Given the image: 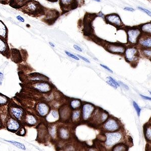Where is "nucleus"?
Listing matches in <instances>:
<instances>
[{
  "mask_svg": "<svg viewBox=\"0 0 151 151\" xmlns=\"http://www.w3.org/2000/svg\"><path fill=\"white\" fill-rule=\"evenodd\" d=\"M106 140L105 144L106 147L110 148L119 143L123 139V135L121 132H107L105 133Z\"/></svg>",
  "mask_w": 151,
  "mask_h": 151,
  "instance_id": "2",
  "label": "nucleus"
},
{
  "mask_svg": "<svg viewBox=\"0 0 151 151\" xmlns=\"http://www.w3.org/2000/svg\"><path fill=\"white\" fill-rule=\"evenodd\" d=\"M124 10H126V11H130V12H133L135 11V9H133L132 8L130 7H126L125 8H124Z\"/></svg>",
  "mask_w": 151,
  "mask_h": 151,
  "instance_id": "46",
  "label": "nucleus"
},
{
  "mask_svg": "<svg viewBox=\"0 0 151 151\" xmlns=\"http://www.w3.org/2000/svg\"><path fill=\"white\" fill-rule=\"evenodd\" d=\"M109 114L106 112L101 109H96L95 112L92 116L93 121L97 124H102L108 119Z\"/></svg>",
  "mask_w": 151,
  "mask_h": 151,
  "instance_id": "7",
  "label": "nucleus"
},
{
  "mask_svg": "<svg viewBox=\"0 0 151 151\" xmlns=\"http://www.w3.org/2000/svg\"><path fill=\"white\" fill-rule=\"evenodd\" d=\"M77 56H78V57L79 58H81V60H83L84 61H85V62H86V63H90V61L89 60H88L87 58H85V57H83V56H81V55H77Z\"/></svg>",
  "mask_w": 151,
  "mask_h": 151,
  "instance_id": "40",
  "label": "nucleus"
},
{
  "mask_svg": "<svg viewBox=\"0 0 151 151\" xmlns=\"http://www.w3.org/2000/svg\"><path fill=\"white\" fill-rule=\"evenodd\" d=\"M16 18L18 21H20L21 22H25L24 19L23 17H22L21 16H20V15H18V16H17L16 17Z\"/></svg>",
  "mask_w": 151,
  "mask_h": 151,
  "instance_id": "45",
  "label": "nucleus"
},
{
  "mask_svg": "<svg viewBox=\"0 0 151 151\" xmlns=\"http://www.w3.org/2000/svg\"><path fill=\"white\" fill-rule=\"evenodd\" d=\"M150 94L151 95V91H150Z\"/></svg>",
  "mask_w": 151,
  "mask_h": 151,
  "instance_id": "56",
  "label": "nucleus"
},
{
  "mask_svg": "<svg viewBox=\"0 0 151 151\" xmlns=\"http://www.w3.org/2000/svg\"><path fill=\"white\" fill-rule=\"evenodd\" d=\"M138 8L139 9L141 10V11H142L143 12H144L145 13H146L147 14H148L149 16H151V12L149 10L146 9H145V8H141V7H138Z\"/></svg>",
  "mask_w": 151,
  "mask_h": 151,
  "instance_id": "37",
  "label": "nucleus"
},
{
  "mask_svg": "<svg viewBox=\"0 0 151 151\" xmlns=\"http://www.w3.org/2000/svg\"><path fill=\"white\" fill-rule=\"evenodd\" d=\"M100 65L101 66L102 68H103L104 69H105V70H106L107 71H108V72H109L110 73H113V72H112V71L109 68H108V66H107L106 65H102V64H100Z\"/></svg>",
  "mask_w": 151,
  "mask_h": 151,
  "instance_id": "42",
  "label": "nucleus"
},
{
  "mask_svg": "<svg viewBox=\"0 0 151 151\" xmlns=\"http://www.w3.org/2000/svg\"><path fill=\"white\" fill-rule=\"evenodd\" d=\"M102 129L107 132H114L120 129V124L119 120L113 117H110L102 124Z\"/></svg>",
  "mask_w": 151,
  "mask_h": 151,
  "instance_id": "4",
  "label": "nucleus"
},
{
  "mask_svg": "<svg viewBox=\"0 0 151 151\" xmlns=\"http://www.w3.org/2000/svg\"><path fill=\"white\" fill-rule=\"evenodd\" d=\"M65 54L67 55H68V56H69V57H71V58H74V59H75V60H77V61H79V60H80V58L78 57V56L75 55H74V54H73L70 53L69 52L65 51Z\"/></svg>",
  "mask_w": 151,
  "mask_h": 151,
  "instance_id": "35",
  "label": "nucleus"
},
{
  "mask_svg": "<svg viewBox=\"0 0 151 151\" xmlns=\"http://www.w3.org/2000/svg\"><path fill=\"white\" fill-rule=\"evenodd\" d=\"M60 4L63 11H69L77 7L76 0H60Z\"/></svg>",
  "mask_w": 151,
  "mask_h": 151,
  "instance_id": "14",
  "label": "nucleus"
},
{
  "mask_svg": "<svg viewBox=\"0 0 151 151\" xmlns=\"http://www.w3.org/2000/svg\"><path fill=\"white\" fill-rule=\"evenodd\" d=\"M48 1L49 2H57L58 0H48Z\"/></svg>",
  "mask_w": 151,
  "mask_h": 151,
  "instance_id": "52",
  "label": "nucleus"
},
{
  "mask_svg": "<svg viewBox=\"0 0 151 151\" xmlns=\"http://www.w3.org/2000/svg\"><path fill=\"white\" fill-rule=\"evenodd\" d=\"M10 112L14 119L18 121H21L24 119V112L19 106L13 105L10 107Z\"/></svg>",
  "mask_w": 151,
  "mask_h": 151,
  "instance_id": "11",
  "label": "nucleus"
},
{
  "mask_svg": "<svg viewBox=\"0 0 151 151\" xmlns=\"http://www.w3.org/2000/svg\"><path fill=\"white\" fill-rule=\"evenodd\" d=\"M49 44L52 47H55V45L54 44V43H51V42H49Z\"/></svg>",
  "mask_w": 151,
  "mask_h": 151,
  "instance_id": "51",
  "label": "nucleus"
},
{
  "mask_svg": "<svg viewBox=\"0 0 151 151\" xmlns=\"http://www.w3.org/2000/svg\"><path fill=\"white\" fill-rule=\"evenodd\" d=\"M49 133L51 137L53 138H54L56 136V134L57 133V129H56V126L55 125H52L51 127L49 128Z\"/></svg>",
  "mask_w": 151,
  "mask_h": 151,
  "instance_id": "30",
  "label": "nucleus"
},
{
  "mask_svg": "<svg viewBox=\"0 0 151 151\" xmlns=\"http://www.w3.org/2000/svg\"><path fill=\"white\" fill-rule=\"evenodd\" d=\"M139 43L144 47L147 48H151V37L141 38L139 40Z\"/></svg>",
  "mask_w": 151,
  "mask_h": 151,
  "instance_id": "24",
  "label": "nucleus"
},
{
  "mask_svg": "<svg viewBox=\"0 0 151 151\" xmlns=\"http://www.w3.org/2000/svg\"><path fill=\"white\" fill-rule=\"evenodd\" d=\"M4 78V74L0 72V81H2Z\"/></svg>",
  "mask_w": 151,
  "mask_h": 151,
  "instance_id": "48",
  "label": "nucleus"
},
{
  "mask_svg": "<svg viewBox=\"0 0 151 151\" xmlns=\"http://www.w3.org/2000/svg\"><path fill=\"white\" fill-rule=\"evenodd\" d=\"M106 83L108 84L109 85H110L111 87H113V88H114V89H117V87L116 85H115L114 84H113L110 81H109V80H108V79L107 80Z\"/></svg>",
  "mask_w": 151,
  "mask_h": 151,
  "instance_id": "39",
  "label": "nucleus"
},
{
  "mask_svg": "<svg viewBox=\"0 0 151 151\" xmlns=\"http://www.w3.org/2000/svg\"><path fill=\"white\" fill-rule=\"evenodd\" d=\"M37 112L42 117H45L50 112V107L49 105L45 102H39L36 107Z\"/></svg>",
  "mask_w": 151,
  "mask_h": 151,
  "instance_id": "12",
  "label": "nucleus"
},
{
  "mask_svg": "<svg viewBox=\"0 0 151 151\" xmlns=\"http://www.w3.org/2000/svg\"><path fill=\"white\" fill-rule=\"evenodd\" d=\"M124 56L125 61L133 66V65H136L138 63L140 54L137 48L129 47L125 48Z\"/></svg>",
  "mask_w": 151,
  "mask_h": 151,
  "instance_id": "3",
  "label": "nucleus"
},
{
  "mask_svg": "<svg viewBox=\"0 0 151 151\" xmlns=\"http://www.w3.org/2000/svg\"><path fill=\"white\" fill-rule=\"evenodd\" d=\"M7 141L10 142V143L12 144L13 145L16 146L17 147H18V148H19L21 150H26V148H25V146L23 144L20 143V142H17V141Z\"/></svg>",
  "mask_w": 151,
  "mask_h": 151,
  "instance_id": "32",
  "label": "nucleus"
},
{
  "mask_svg": "<svg viewBox=\"0 0 151 151\" xmlns=\"http://www.w3.org/2000/svg\"><path fill=\"white\" fill-rule=\"evenodd\" d=\"M7 129L13 132H15L20 129V124L18 120L10 117L7 121Z\"/></svg>",
  "mask_w": 151,
  "mask_h": 151,
  "instance_id": "13",
  "label": "nucleus"
},
{
  "mask_svg": "<svg viewBox=\"0 0 151 151\" xmlns=\"http://www.w3.org/2000/svg\"><path fill=\"white\" fill-rule=\"evenodd\" d=\"M128 145L120 142L112 147L111 149V151H128Z\"/></svg>",
  "mask_w": 151,
  "mask_h": 151,
  "instance_id": "27",
  "label": "nucleus"
},
{
  "mask_svg": "<svg viewBox=\"0 0 151 151\" xmlns=\"http://www.w3.org/2000/svg\"><path fill=\"white\" fill-rule=\"evenodd\" d=\"M82 104L81 101L78 99H73L70 102V108L73 110L79 109L82 106Z\"/></svg>",
  "mask_w": 151,
  "mask_h": 151,
  "instance_id": "25",
  "label": "nucleus"
},
{
  "mask_svg": "<svg viewBox=\"0 0 151 151\" xmlns=\"http://www.w3.org/2000/svg\"><path fill=\"white\" fill-rule=\"evenodd\" d=\"M140 34V31L136 28L129 29L127 31L128 41L131 44L137 43L138 38Z\"/></svg>",
  "mask_w": 151,
  "mask_h": 151,
  "instance_id": "9",
  "label": "nucleus"
},
{
  "mask_svg": "<svg viewBox=\"0 0 151 151\" xmlns=\"http://www.w3.org/2000/svg\"><path fill=\"white\" fill-rule=\"evenodd\" d=\"M95 105L90 103L85 102L82 106V117L84 121H88L92 119L96 110Z\"/></svg>",
  "mask_w": 151,
  "mask_h": 151,
  "instance_id": "5",
  "label": "nucleus"
},
{
  "mask_svg": "<svg viewBox=\"0 0 151 151\" xmlns=\"http://www.w3.org/2000/svg\"><path fill=\"white\" fill-rule=\"evenodd\" d=\"M24 120L26 124L29 125H34L37 123V119L35 116L32 114H27L24 117Z\"/></svg>",
  "mask_w": 151,
  "mask_h": 151,
  "instance_id": "22",
  "label": "nucleus"
},
{
  "mask_svg": "<svg viewBox=\"0 0 151 151\" xmlns=\"http://www.w3.org/2000/svg\"><path fill=\"white\" fill-rule=\"evenodd\" d=\"M10 57L11 60L15 63L19 64L22 61V57L20 51L15 48L10 49Z\"/></svg>",
  "mask_w": 151,
  "mask_h": 151,
  "instance_id": "17",
  "label": "nucleus"
},
{
  "mask_svg": "<svg viewBox=\"0 0 151 151\" xmlns=\"http://www.w3.org/2000/svg\"><path fill=\"white\" fill-rule=\"evenodd\" d=\"M31 0H10L9 5L16 9H20Z\"/></svg>",
  "mask_w": 151,
  "mask_h": 151,
  "instance_id": "18",
  "label": "nucleus"
},
{
  "mask_svg": "<svg viewBox=\"0 0 151 151\" xmlns=\"http://www.w3.org/2000/svg\"><path fill=\"white\" fill-rule=\"evenodd\" d=\"M19 10L25 14L34 17L43 14L45 11L43 7L39 2L34 0H31L26 5Z\"/></svg>",
  "mask_w": 151,
  "mask_h": 151,
  "instance_id": "1",
  "label": "nucleus"
},
{
  "mask_svg": "<svg viewBox=\"0 0 151 151\" xmlns=\"http://www.w3.org/2000/svg\"><path fill=\"white\" fill-rule=\"evenodd\" d=\"M72 112H71L70 107L69 106H64L59 112L60 114V118L62 119L63 120H65V119H67L71 116L72 114Z\"/></svg>",
  "mask_w": 151,
  "mask_h": 151,
  "instance_id": "21",
  "label": "nucleus"
},
{
  "mask_svg": "<svg viewBox=\"0 0 151 151\" xmlns=\"http://www.w3.org/2000/svg\"><path fill=\"white\" fill-rule=\"evenodd\" d=\"M27 79L32 83L41 82V81H47L48 78L41 74L34 73L30 74L27 76Z\"/></svg>",
  "mask_w": 151,
  "mask_h": 151,
  "instance_id": "16",
  "label": "nucleus"
},
{
  "mask_svg": "<svg viewBox=\"0 0 151 151\" xmlns=\"http://www.w3.org/2000/svg\"><path fill=\"white\" fill-rule=\"evenodd\" d=\"M140 96H141V97L142 99H144L147 100L151 101V97H148V96H144V95H141V94H140Z\"/></svg>",
  "mask_w": 151,
  "mask_h": 151,
  "instance_id": "47",
  "label": "nucleus"
},
{
  "mask_svg": "<svg viewBox=\"0 0 151 151\" xmlns=\"http://www.w3.org/2000/svg\"><path fill=\"white\" fill-rule=\"evenodd\" d=\"M94 1H96V2H100V0H94Z\"/></svg>",
  "mask_w": 151,
  "mask_h": 151,
  "instance_id": "54",
  "label": "nucleus"
},
{
  "mask_svg": "<svg viewBox=\"0 0 151 151\" xmlns=\"http://www.w3.org/2000/svg\"><path fill=\"white\" fill-rule=\"evenodd\" d=\"M73 47H74V48L76 50H78V51H79V52H82V49L81 48L80 46H79L78 45H76V44H74V46H73Z\"/></svg>",
  "mask_w": 151,
  "mask_h": 151,
  "instance_id": "44",
  "label": "nucleus"
},
{
  "mask_svg": "<svg viewBox=\"0 0 151 151\" xmlns=\"http://www.w3.org/2000/svg\"><path fill=\"white\" fill-rule=\"evenodd\" d=\"M99 16H100L101 17H102V18H105V17H104V15L102 13V12H100L99 13Z\"/></svg>",
  "mask_w": 151,
  "mask_h": 151,
  "instance_id": "49",
  "label": "nucleus"
},
{
  "mask_svg": "<svg viewBox=\"0 0 151 151\" xmlns=\"http://www.w3.org/2000/svg\"><path fill=\"white\" fill-rule=\"evenodd\" d=\"M47 120L49 122H54L60 119L59 112L55 109L50 111L46 116Z\"/></svg>",
  "mask_w": 151,
  "mask_h": 151,
  "instance_id": "20",
  "label": "nucleus"
},
{
  "mask_svg": "<svg viewBox=\"0 0 151 151\" xmlns=\"http://www.w3.org/2000/svg\"><path fill=\"white\" fill-rule=\"evenodd\" d=\"M19 135L20 136H24L25 133H26V130L24 128H22L19 129Z\"/></svg>",
  "mask_w": 151,
  "mask_h": 151,
  "instance_id": "38",
  "label": "nucleus"
},
{
  "mask_svg": "<svg viewBox=\"0 0 151 151\" xmlns=\"http://www.w3.org/2000/svg\"><path fill=\"white\" fill-rule=\"evenodd\" d=\"M2 126V121H1V120L0 119V128H1V127Z\"/></svg>",
  "mask_w": 151,
  "mask_h": 151,
  "instance_id": "53",
  "label": "nucleus"
},
{
  "mask_svg": "<svg viewBox=\"0 0 151 151\" xmlns=\"http://www.w3.org/2000/svg\"><path fill=\"white\" fill-rule=\"evenodd\" d=\"M145 136L147 140L151 141V125L148 124L145 127L144 130Z\"/></svg>",
  "mask_w": 151,
  "mask_h": 151,
  "instance_id": "28",
  "label": "nucleus"
},
{
  "mask_svg": "<svg viewBox=\"0 0 151 151\" xmlns=\"http://www.w3.org/2000/svg\"><path fill=\"white\" fill-rule=\"evenodd\" d=\"M107 79H108V80H109V81H110L113 84H114L115 85H116L117 87H119L120 86V85H119V82H117L115 79H114L113 78H112L111 77H108L107 78Z\"/></svg>",
  "mask_w": 151,
  "mask_h": 151,
  "instance_id": "36",
  "label": "nucleus"
},
{
  "mask_svg": "<svg viewBox=\"0 0 151 151\" xmlns=\"http://www.w3.org/2000/svg\"><path fill=\"white\" fill-rule=\"evenodd\" d=\"M105 48L108 52L119 54H123L125 50L123 45L115 43H108L105 46Z\"/></svg>",
  "mask_w": 151,
  "mask_h": 151,
  "instance_id": "8",
  "label": "nucleus"
},
{
  "mask_svg": "<svg viewBox=\"0 0 151 151\" xmlns=\"http://www.w3.org/2000/svg\"><path fill=\"white\" fill-rule=\"evenodd\" d=\"M2 81H0V85H2Z\"/></svg>",
  "mask_w": 151,
  "mask_h": 151,
  "instance_id": "55",
  "label": "nucleus"
},
{
  "mask_svg": "<svg viewBox=\"0 0 151 151\" xmlns=\"http://www.w3.org/2000/svg\"><path fill=\"white\" fill-rule=\"evenodd\" d=\"M10 0H0V4L2 5H8L9 4Z\"/></svg>",
  "mask_w": 151,
  "mask_h": 151,
  "instance_id": "43",
  "label": "nucleus"
},
{
  "mask_svg": "<svg viewBox=\"0 0 151 151\" xmlns=\"http://www.w3.org/2000/svg\"><path fill=\"white\" fill-rule=\"evenodd\" d=\"M8 29L4 23L0 20V37L8 41Z\"/></svg>",
  "mask_w": 151,
  "mask_h": 151,
  "instance_id": "23",
  "label": "nucleus"
},
{
  "mask_svg": "<svg viewBox=\"0 0 151 151\" xmlns=\"http://www.w3.org/2000/svg\"><path fill=\"white\" fill-rule=\"evenodd\" d=\"M143 55L147 57L151 58V49H145L142 51Z\"/></svg>",
  "mask_w": 151,
  "mask_h": 151,
  "instance_id": "33",
  "label": "nucleus"
},
{
  "mask_svg": "<svg viewBox=\"0 0 151 151\" xmlns=\"http://www.w3.org/2000/svg\"><path fill=\"white\" fill-rule=\"evenodd\" d=\"M105 19L107 24L112 25L116 27H121L122 25L120 17L117 14H112L107 15Z\"/></svg>",
  "mask_w": 151,
  "mask_h": 151,
  "instance_id": "10",
  "label": "nucleus"
},
{
  "mask_svg": "<svg viewBox=\"0 0 151 151\" xmlns=\"http://www.w3.org/2000/svg\"><path fill=\"white\" fill-rule=\"evenodd\" d=\"M0 54L7 58H10V48L7 40L0 37Z\"/></svg>",
  "mask_w": 151,
  "mask_h": 151,
  "instance_id": "15",
  "label": "nucleus"
},
{
  "mask_svg": "<svg viewBox=\"0 0 151 151\" xmlns=\"http://www.w3.org/2000/svg\"><path fill=\"white\" fill-rule=\"evenodd\" d=\"M31 84V86L33 89L41 93H48L52 90V84L47 81L34 82Z\"/></svg>",
  "mask_w": 151,
  "mask_h": 151,
  "instance_id": "6",
  "label": "nucleus"
},
{
  "mask_svg": "<svg viewBox=\"0 0 151 151\" xmlns=\"http://www.w3.org/2000/svg\"><path fill=\"white\" fill-rule=\"evenodd\" d=\"M141 30L151 34V23H147L144 25L141 28Z\"/></svg>",
  "mask_w": 151,
  "mask_h": 151,
  "instance_id": "31",
  "label": "nucleus"
},
{
  "mask_svg": "<svg viewBox=\"0 0 151 151\" xmlns=\"http://www.w3.org/2000/svg\"><path fill=\"white\" fill-rule=\"evenodd\" d=\"M10 98L0 93V106L5 105L10 101Z\"/></svg>",
  "mask_w": 151,
  "mask_h": 151,
  "instance_id": "29",
  "label": "nucleus"
},
{
  "mask_svg": "<svg viewBox=\"0 0 151 151\" xmlns=\"http://www.w3.org/2000/svg\"><path fill=\"white\" fill-rule=\"evenodd\" d=\"M119 84L120 86H122V87L123 88H124L125 89H126V90H129V87H128L127 85L124 84L123 83H122V82H121V81H119Z\"/></svg>",
  "mask_w": 151,
  "mask_h": 151,
  "instance_id": "41",
  "label": "nucleus"
},
{
  "mask_svg": "<svg viewBox=\"0 0 151 151\" xmlns=\"http://www.w3.org/2000/svg\"><path fill=\"white\" fill-rule=\"evenodd\" d=\"M57 134L59 138L62 140H66L70 137L69 130L68 128L64 127L58 128L57 129Z\"/></svg>",
  "mask_w": 151,
  "mask_h": 151,
  "instance_id": "19",
  "label": "nucleus"
},
{
  "mask_svg": "<svg viewBox=\"0 0 151 151\" xmlns=\"http://www.w3.org/2000/svg\"><path fill=\"white\" fill-rule=\"evenodd\" d=\"M82 116V111L80 109L74 110L71 114V119L73 122H77L79 121Z\"/></svg>",
  "mask_w": 151,
  "mask_h": 151,
  "instance_id": "26",
  "label": "nucleus"
},
{
  "mask_svg": "<svg viewBox=\"0 0 151 151\" xmlns=\"http://www.w3.org/2000/svg\"><path fill=\"white\" fill-rule=\"evenodd\" d=\"M88 151H97V150L95 149H94V148H90V149H89L88 150Z\"/></svg>",
  "mask_w": 151,
  "mask_h": 151,
  "instance_id": "50",
  "label": "nucleus"
},
{
  "mask_svg": "<svg viewBox=\"0 0 151 151\" xmlns=\"http://www.w3.org/2000/svg\"><path fill=\"white\" fill-rule=\"evenodd\" d=\"M132 104H133V106L134 108H135V110H136V112L137 113V114H138V116H140V111H141L140 108L139 107L138 104L135 101H133Z\"/></svg>",
  "mask_w": 151,
  "mask_h": 151,
  "instance_id": "34",
  "label": "nucleus"
}]
</instances>
